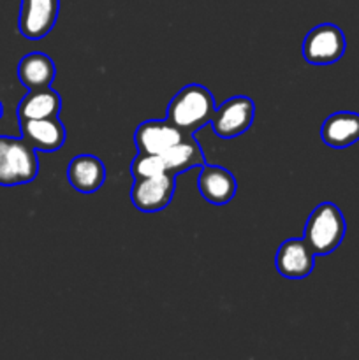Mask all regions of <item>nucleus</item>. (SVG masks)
<instances>
[{
	"mask_svg": "<svg viewBox=\"0 0 359 360\" xmlns=\"http://www.w3.org/2000/svg\"><path fill=\"white\" fill-rule=\"evenodd\" d=\"M213 94L203 84H187L169 102L168 120L185 134H194L211 122L215 115Z\"/></svg>",
	"mask_w": 359,
	"mask_h": 360,
	"instance_id": "f257e3e1",
	"label": "nucleus"
},
{
	"mask_svg": "<svg viewBox=\"0 0 359 360\" xmlns=\"http://www.w3.org/2000/svg\"><path fill=\"white\" fill-rule=\"evenodd\" d=\"M347 231L344 213L333 202H320L306 220L303 239L315 255H329L341 245Z\"/></svg>",
	"mask_w": 359,
	"mask_h": 360,
	"instance_id": "f03ea898",
	"label": "nucleus"
},
{
	"mask_svg": "<svg viewBox=\"0 0 359 360\" xmlns=\"http://www.w3.org/2000/svg\"><path fill=\"white\" fill-rule=\"evenodd\" d=\"M37 174V151L23 137L0 136V185H27Z\"/></svg>",
	"mask_w": 359,
	"mask_h": 360,
	"instance_id": "7ed1b4c3",
	"label": "nucleus"
},
{
	"mask_svg": "<svg viewBox=\"0 0 359 360\" xmlns=\"http://www.w3.org/2000/svg\"><path fill=\"white\" fill-rule=\"evenodd\" d=\"M347 42L336 25L322 23L312 28L303 41V58L312 65H331L344 56Z\"/></svg>",
	"mask_w": 359,
	"mask_h": 360,
	"instance_id": "20e7f679",
	"label": "nucleus"
},
{
	"mask_svg": "<svg viewBox=\"0 0 359 360\" xmlns=\"http://www.w3.org/2000/svg\"><path fill=\"white\" fill-rule=\"evenodd\" d=\"M176 178L172 172L157 176H139L134 178L130 188V200L134 207L143 213H157L171 204L175 195Z\"/></svg>",
	"mask_w": 359,
	"mask_h": 360,
	"instance_id": "39448f33",
	"label": "nucleus"
},
{
	"mask_svg": "<svg viewBox=\"0 0 359 360\" xmlns=\"http://www.w3.org/2000/svg\"><path fill=\"white\" fill-rule=\"evenodd\" d=\"M256 116V104L250 97L236 95L227 98L215 109L211 129L220 139H234L252 127Z\"/></svg>",
	"mask_w": 359,
	"mask_h": 360,
	"instance_id": "423d86ee",
	"label": "nucleus"
},
{
	"mask_svg": "<svg viewBox=\"0 0 359 360\" xmlns=\"http://www.w3.org/2000/svg\"><path fill=\"white\" fill-rule=\"evenodd\" d=\"M60 0H21L20 34L28 41H41L56 25Z\"/></svg>",
	"mask_w": 359,
	"mask_h": 360,
	"instance_id": "0eeeda50",
	"label": "nucleus"
},
{
	"mask_svg": "<svg viewBox=\"0 0 359 360\" xmlns=\"http://www.w3.org/2000/svg\"><path fill=\"white\" fill-rule=\"evenodd\" d=\"M183 136L185 132L176 129L168 118L146 120L134 132V144L137 148V153L162 155L165 150L180 143Z\"/></svg>",
	"mask_w": 359,
	"mask_h": 360,
	"instance_id": "6e6552de",
	"label": "nucleus"
},
{
	"mask_svg": "<svg viewBox=\"0 0 359 360\" xmlns=\"http://www.w3.org/2000/svg\"><path fill=\"white\" fill-rule=\"evenodd\" d=\"M315 266V253L305 239H287L275 255V267L287 280H303L310 276Z\"/></svg>",
	"mask_w": 359,
	"mask_h": 360,
	"instance_id": "1a4fd4ad",
	"label": "nucleus"
},
{
	"mask_svg": "<svg viewBox=\"0 0 359 360\" xmlns=\"http://www.w3.org/2000/svg\"><path fill=\"white\" fill-rule=\"evenodd\" d=\"M21 137L42 153H55L65 143V127L58 116L37 120H20Z\"/></svg>",
	"mask_w": 359,
	"mask_h": 360,
	"instance_id": "9d476101",
	"label": "nucleus"
},
{
	"mask_svg": "<svg viewBox=\"0 0 359 360\" xmlns=\"http://www.w3.org/2000/svg\"><path fill=\"white\" fill-rule=\"evenodd\" d=\"M197 186H199L203 199L213 206H225L227 202H231L238 190L234 174L225 167L213 164H204L201 167Z\"/></svg>",
	"mask_w": 359,
	"mask_h": 360,
	"instance_id": "9b49d317",
	"label": "nucleus"
},
{
	"mask_svg": "<svg viewBox=\"0 0 359 360\" xmlns=\"http://www.w3.org/2000/svg\"><path fill=\"white\" fill-rule=\"evenodd\" d=\"M67 179L76 192L95 193L104 185L106 167L94 155H77L69 162Z\"/></svg>",
	"mask_w": 359,
	"mask_h": 360,
	"instance_id": "f8f14e48",
	"label": "nucleus"
},
{
	"mask_svg": "<svg viewBox=\"0 0 359 360\" xmlns=\"http://www.w3.org/2000/svg\"><path fill=\"white\" fill-rule=\"evenodd\" d=\"M320 139L329 148H347L359 141V115L340 111L327 116L320 127Z\"/></svg>",
	"mask_w": 359,
	"mask_h": 360,
	"instance_id": "ddd939ff",
	"label": "nucleus"
},
{
	"mask_svg": "<svg viewBox=\"0 0 359 360\" xmlns=\"http://www.w3.org/2000/svg\"><path fill=\"white\" fill-rule=\"evenodd\" d=\"M60 108H62V98L58 91L53 90L51 86L35 88V90H28V94L21 98L16 115L18 120L53 118V116H58Z\"/></svg>",
	"mask_w": 359,
	"mask_h": 360,
	"instance_id": "4468645a",
	"label": "nucleus"
},
{
	"mask_svg": "<svg viewBox=\"0 0 359 360\" xmlns=\"http://www.w3.org/2000/svg\"><path fill=\"white\" fill-rule=\"evenodd\" d=\"M56 76L55 62L44 53H30L25 55L18 63V79L28 90L51 86Z\"/></svg>",
	"mask_w": 359,
	"mask_h": 360,
	"instance_id": "2eb2a0df",
	"label": "nucleus"
},
{
	"mask_svg": "<svg viewBox=\"0 0 359 360\" xmlns=\"http://www.w3.org/2000/svg\"><path fill=\"white\" fill-rule=\"evenodd\" d=\"M162 158H164L165 171L172 172V174L190 171L194 167H203L206 164L203 150L192 134H185L180 143L162 153Z\"/></svg>",
	"mask_w": 359,
	"mask_h": 360,
	"instance_id": "dca6fc26",
	"label": "nucleus"
},
{
	"mask_svg": "<svg viewBox=\"0 0 359 360\" xmlns=\"http://www.w3.org/2000/svg\"><path fill=\"white\" fill-rule=\"evenodd\" d=\"M130 172L132 178H139V176H157L164 174L165 164L162 155H146V153H137L136 158L130 164Z\"/></svg>",
	"mask_w": 359,
	"mask_h": 360,
	"instance_id": "f3484780",
	"label": "nucleus"
},
{
	"mask_svg": "<svg viewBox=\"0 0 359 360\" xmlns=\"http://www.w3.org/2000/svg\"><path fill=\"white\" fill-rule=\"evenodd\" d=\"M2 116H4V104L2 101H0V120H2Z\"/></svg>",
	"mask_w": 359,
	"mask_h": 360,
	"instance_id": "a211bd4d",
	"label": "nucleus"
}]
</instances>
